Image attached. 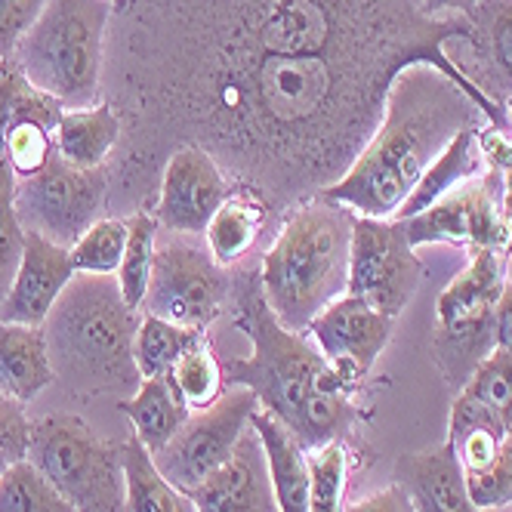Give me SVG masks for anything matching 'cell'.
I'll return each instance as SVG.
<instances>
[{
	"label": "cell",
	"instance_id": "cell-1",
	"mask_svg": "<svg viewBox=\"0 0 512 512\" xmlns=\"http://www.w3.org/2000/svg\"><path fill=\"white\" fill-rule=\"evenodd\" d=\"M479 118L506 130V115L482 90L454 81L432 62H411L392 78L368 142L318 195L355 216L395 219L438 155L460 130L479 127Z\"/></svg>",
	"mask_w": 512,
	"mask_h": 512
},
{
	"label": "cell",
	"instance_id": "cell-2",
	"mask_svg": "<svg viewBox=\"0 0 512 512\" xmlns=\"http://www.w3.org/2000/svg\"><path fill=\"white\" fill-rule=\"evenodd\" d=\"M232 306L250 355L223 364L226 380L250 389L260 408L278 417L306 451L340 442L355 423V386L327 364L309 334L290 331L275 318L263 297L260 266L232 269Z\"/></svg>",
	"mask_w": 512,
	"mask_h": 512
},
{
	"label": "cell",
	"instance_id": "cell-3",
	"mask_svg": "<svg viewBox=\"0 0 512 512\" xmlns=\"http://www.w3.org/2000/svg\"><path fill=\"white\" fill-rule=\"evenodd\" d=\"M139 321L115 275H75L44 321L53 371L78 392H136Z\"/></svg>",
	"mask_w": 512,
	"mask_h": 512
},
{
	"label": "cell",
	"instance_id": "cell-4",
	"mask_svg": "<svg viewBox=\"0 0 512 512\" xmlns=\"http://www.w3.org/2000/svg\"><path fill=\"white\" fill-rule=\"evenodd\" d=\"M355 213L315 195L284 219L260 260L263 297L290 331L306 334L312 318L346 294Z\"/></svg>",
	"mask_w": 512,
	"mask_h": 512
},
{
	"label": "cell",
	"instance_id": "cell-5",
	"mask_svg": "<svg viewBox=\"0 0 512 512\" xmlns=\"http://www.w3.org/2000/svg\"><path fill=\"white\" fill-rule=\"evenodd\" d=\"M112 10H118L112 0H50L10 62L34 90L65 108L96 105Z\"/></svg>",
	"mask_w": 512,
	"mask_h": 512
},
{
	"label": "cell",
	"instance_id": "cell-6",
	"mask_svg": "<svg viewBox=\"0 0 512 512\" xmlns=\"http://www.w3.org/2000/svg\"><path fill=\"white\" fill-rule=\"evenodd\" d=\"M28 460L78 512H118L127 500L121 448L78 417H47L31 426Z\"/></svg>",
	"mask_w": 512,
	"mask_h": 512
},
{
	"label": "cell",
	"instance_id": "cell-7",
	"mask_svg": "<svg viewBox=\"0 0 512 512\" xmlns=\"http://www.w3.org/2000/svg\"><path fill=\"white\" fill-rule=\"evenodd\" d=\"M506 287V256L475 247L435 306V355L448 383L463 386L494 352V312Z\"/></svg>",
	"mask_w": 512,
	"mask_h": 512
},
{
	"label": "cell",
	"instance_id": "cell-8",
	"mask_svg": "<svg viewBox=\"0 0 512 512\" xmlns=\"http://www.w3.org/2000/svg\"><path fill=\"white\" fill-rule=\"evenodd\" d=\"M232 303V269L219 266L210 250L186 235L158 241L145 315L173 321L192 331L207 327Z\"/></svg>",
	"mask_w": 512,
	"mask_h": 512
},
{
	"label": "cell",
	"instance_id": "cell-9",
	"mask_svg": "<svg viewBox=\"0 0 512 512\" xmlns=\"http://www.w3.org/2000/svg\"><path fill=\"white\" fill-rule=\"evenodd\" d=\"M105 195V167L84 170L53 155L41 173L16 182V213L25 232H38L47 241L71 250L75 241L102 219Z\"/></svg>",
	"mask_w": 512,
	"mask_h": 512
},
{
	"label": "cell",
	"instance_id": "cell-10",
	"mask_svg": "<svg viewBox=\"0 0 512 512\" xmlns=\"http://www.w3.org/2000/svg\"><path fill=\"white\" fill-rule=\"evenodd\" d=\"M256 408H260V401L250 389L232 386L210 408L192 411L170 442L158 454H152L158 472L179 491L198 488L232 460L238 442L250 429Z\"/></svg>",
	"mask_w": 512,
	"mask_h": 512
},
{
	"label": "cell",
	"instance_id": "cell-11",
	"mask_svg": "<svg viewBox=\"0 0 512 512\" xmlns=\"http://www.w3.org/2000/svg\"><path fill=\"white\" fill-rule=\"evenodd\" d=\"M423 281V263L401 219L355 216L346 294L398 318Z\"/></svg>",
	"mask_w": 512,
	"mask_h": 512
},
{
	"label": "cell",
	"instance_id": "cell-12",
	"mask_svg": "<svg viewBox=\"0 0 512 512\" xmlns=\"http://www.w3.org/2000/svg\"><path fill=\"white\" fill-rule=\"evenodd\" d=\"M500 170H488L482 179H469L429 210L401 219L414 247L423 244H472L503 250L509 238L506 201L497 198Z\"/></svg>",
	"mask_w": 512,
	"mask_h": 512
},
{
	"label": "cell",
	"instance_id": "cell-13",
	"mask_svg": "<svg viewBox=\"0 0 512 512\" xmlns=\"http://www.w3.org/2000/svg\"><path fill=\"white\" fill-rule=\"evenodd\" d=\"M392 327L395 318L383 315L361 297L343 294L312 318L306 334L327 358V364L349 386H355L383 355L386 343L392 340Z\"/></svg>",
	"mask_w": 512,
	"mask_h": 512
},
{
	"label": "cell",
	"instance_id": "cell-14",
	"mask_svg": "<svg viewBox=\"0 0 512 512\" xmlns=\"http://www.w3.org/2000/svg\"><path fill=\"white\" fill-rule=\"evenodd\" d=\"M232 195L219 164L195 145H186L170 155L161 198H158V226L170 235L201 238L213 213Z\"/></svg>",
	"mask_w": 512,
	"mask_h": 512
},
{
	"label": "cell",
	"instance_id": "cell-15",
	"mask_svg": "<svg viewBox=\"0 0 512 512\" xmlns=\"http://www.w3.org/2000/svg\"><path fill=\"white\" fill-rule=\"evenodd\" d=\"M71 278H75V266L68 250L38 232H25L19 269L7 297L0 300V321L44 327Z\"/></svg>",
	"mask_w": 512,
	"mask_h": 512
},
{
	"label": "cell",
	"instance_id": "cell-16",
	"mask_svg": "<svg viewBox=\"0 0 512 512\" xmlns=\"http://www.w3.org/2000/svg\"><path fill=\"white\" fill-rule=\"evenodd\" d=\"M186 494L198 512H281L269 482L266 454L253 426L244 432L232 460Z\"/></svg>",
	"mask_w": 512,
	"mask_h": 512
},
{
	"label": "cell",
	"instance_id": "cell-17",
	"mask_svg": "<svg viewBox=\"0 0 512 512\" xmlns=\"http://www.w3.org/2000/svg\"><path fill=\"white\" fill-rule=\"evenodd\" d=\"M454 448L466 491L475 509H503L512 506V435L485 426H469L448 435Z\"/></svg>",
	"mask_w": 512,
	"mask_h": 512
},
{
	"label": "cell",
	"instance_id": "cell-18",
	"mask_svg": "<svg viewBox=\"0 0 512 512\" xmlns=\"http://www.w3.org/2000/svg\"><path fill=\"white\" fill-rule=\"evenodd\" d=\"M395 482L408 491L414 512H479L466 491L460 460L448 442L442 448L398 457Z\"/></svg>",
	"mask_w": 512,
	"mask_h": 512
},
{
	"label": "cell",
	"instance_id": "cell-19",
	"mask_svg": "<svg viewBox=\"0 0 512 512\" xmlns=\"http://www.w3.org/2000/svg\"><path fill=\"white\" fill-rule=\"evenodd\" d=\"M469 426L512 435V352L494 349L460 386L451 408V432Z\"/></svg>",
	"mask_w": 512,
	"mask_h": 512
},
{
	"label": "cell",
	"instance_id": "cell-20",
	"mask_svg": "<svg viewBox=\"0 0 512 512\" xmlns=\"http://www.w3.org/2000/svg\"><path fill=\"white\" fill-rule=\"evenodd\" d=\"M56 380L44 327L0 321V395L28 405Z\"/></svg>",
	"mask_w": 512,
	"mask_h": 512
},
{
	"label": "cell",
	"instance_id": "cell-21",
	"mask_svg": "<svg viewBox=\"0 0 512 512\" xmlns=\"http://www.w3.org/2000/svg\"><path fill=\"white\" fill-rule=\"evenodd\" d=\"M250 426L263 445L278 509L281 512H309V451L290 435V429L278 417H272L263 408H256Z\"/></svg>",
	"mask_w": 512,
	"mask_h": 512
},
{
	"label": "cell",
	"instance_id": "cell-22",
	"mask_svg": "<svg viewBox=\"0 0 512 512\" xmlns=\"http://www.w3.org/2000/svg\"><path fill=\"white\" fill-rule=\"evenodd\" d=\"M485 161V149H482V130L479 127H466L457 133V139L448 145V149L438 155V161L426 170V176L417 182V189L411 192V198L401 204L395 219H411L423 210H429L432 204H438L445 195H451L454 189H460L463 182L479 176V167Z\"/></svg>",
	"mask_w": 512,
	"mask_h": 512
},
{
	"label": "cell",
	"instance_id": "cell-23",
	"mask_svg": "<svg viewBox=\"0 0 512 512\" xmlns=\"http://www.w3.org/2000/svg\"><path fill=\"white\" fill-rule=\"evenodd\" d=\"M121 136V121L108 105L65 108L56 124V155L75 167L96 170L112 155Z\"/></svg>",
	"mask_w": 512,
	"mask_h": 512
},
{
	"label": "cell",
	"instance_id": "cell-24",
	"mask_svg": "<svg viewBox=\"0 0 512 512\" xmlns=\"http://www.w3.org/2000/svg\"><path fill=\"white\" fill-rule=\"evenodd\" d=\"M266 226V204L253 192H232L223 207H219L204 232L210 256L226 269L241 266L244 256H250L260 229Z\"/></svg>",
	"mask_w": 512,
	"mask_h": 512
},
{
	"label": "cell",
	"instance_id": "cell-25",
	"mask_svg": "<svg viewBox=\"0 0 512 512\" xmlns=\"http://www.w3.org/2000/svg\"><path fill=\"white\" fill-rule=\"evenodd\" d=\"M124 411L133 423L136 438L149 454H158L192 414L167 377L142 380L133 398L124 401Z\"/></svg>",
	"mask_w": 512,
	"mask_h": 512
},
{
	"label": "cell",
	"instance_id": "cell-26",
	"mask_svg": "<svg viewBox=\"0 0 512 512\" xmlns=\"http://www.w3.org/2000/svg\"><path fill=\"white\" fill-rule=\"evenodd\" d=\"M124 457V491H127V512H198L192 497L170 485L158 472L152 454L142 448L133 435L121 448Z\"/></svg>",
	"mask_w": 512,
	"mask_h": 512
},
{
	"label": "cell",
	"instance_id": "cell-27",
	"mask_svg": "<svg viewBox=\"0 0 512 512\" xmlns=\"http://www.w3.org/2000/svg\"><path fill=\"white\" fill-rule=\"evenodd\" d=\"M167 380L173 383L179 398L189 405V411H204L223 395V383H226L223 361L216 358V349H213L207 331L182 352V358L173 364Z\"/></svg>",
	"mask_w": 512,
	"mask_h": 512
},
{
	"label": "cell",
	"instance_id": "cell-28",
	"mask_svg": "<svg viewBox=\"0 0 512 512\" xmlns=\"http://www.w3.org/2000/svg\"><path fill=\"white\" fill-rule=\"evenodd\" d=\"M204 331H192V327H179L173 321L155 318V315H142L136 343H133V358L142 380L152 377H167L173 371V364L182 358Z\"/></svg>",
	"mask_w": 512,
	"mask_h": 512
},
{
	"label": "cell",
	"instance_id": "cell-29",
	"mask_svg": "<svg viewBox=\"0 0 512 512\" xmlns=\"http://www.w3.org/2000/svg\"><path fill=\"white\" fill-rule=\"evenodd\" d=\"M130 238L127 250L118 269V287L127 306L142 309L145 294H149V281H152V266H155V247H158V219L149 213H136L127 219Z\"/></svg>",
	"mask_w": 512,
	"mask_h": 512
},
{
	"label": "cell",
	"instance_id": "cell-30",
	"mask_svg": "<svg viewBox=\"0 0 512 512\" xmlns=\"http://www.w3.org/2000/svg\"><path fill=\"white\" fill-rule=\"evenodd\" d=\"M0 512H78L28 457L0 479Z\"/></svg>",
	"mask_w": 512,
	"mask_h": 512
},
{
	"label": "cell",
	"instance_id": "cell-31",
	"mask_svg": "<svg viewBox=\"0 0 512 512\" xmlns=\"http://www.w3.org/2000/svg\"><path fill=\"white\" fill-rule=\"evenodd\" d=\"M127 238H130V226L124 219H99L68 250L75 275H118Z\"/></svg>",
	"mask_w": 512,
	"mask_h": 512
},
{
	"label": "cell",
	"instance_id": "cell-32",
	"mask_svg": "<svg viewBox=\"0 0 512 512\" xmlns=\"http://www.w3.org/2000/svg\"><path fill=\"white\" fill-rule=\"evenodd\" d=\"M469 16V28L479 31V47L494 75L512 90V0H482Z\"/></svg>",
	"mask_w": 512,
	"mask_h": 512
},
{
	"label": "cell",
	"instance_id": "cell-33",
	"mask_svg": "<svg viewBox=\"0 0 512 512\" xmlns=\"http://www.w3.org/2000/svg\"><path fill=\"white\" fill-rule=\"evenodd\" d=\"M53 133H56V127H50L47 121H38V118H19L7 127L4 145H0V158H7L16 179L41 173L53 161V155H56Z\"/></svg>",
	"mask_w": 512,
	"mask_h": 512
},
{
	"label": "cell",
	"instance_id": "cell-34",
	"mask_svg": "<svg viewBox=\"0 0 512 512\" xmlns=\"http://www.w3.org/2000/svg\"><path fill=\"white\" fill-rule=\"evenodd\" d=\"M349 454L343 442L309 451V512H346Z\"/></svg>",
	"mask_w": 512,
	"mask_h": 512
},
{
	"label": "cell",
	"instance_id": "cell-35",
	"mask_svg": "<svg viewBox=\"0 0 512 512\" xmlns=\"http://www.w3.org/2000/svg\"><path fill=\"white\" fill-rule=\"evenodd\" d=\"M16 182L13 167L0 158V297H7L25 247V229L16 213Z\"/></svg>",
	"mask_w": 512,
	"mask_h": 512
},
{
	"label": "cell",
	"instance_id": "cell-36",
	"mask_svg": "<svg viewBox=\"0 0 512 512\" xmlns=\"http://www.w3.org/2000/svg\"><path fill=\"white\" fill-rule=\"evenodd\" d=\"M50 0H0V62H10L19 41L38 22Z\"/></svg>",
	"mask_w": 512,
	"mask_h": 512
},
{
	"label": "cell",
	"instance_id": "cell-37",
	"mask_svg": "<svg viewBox=\"0 0 512 512\" xmlns=\"http://www.w3.org/2000/svg\"><path fill=\"white\" fill-rule=\"evenodd\" d=\"M28 435H31V426L25 423L22 408L0 395V445H7L19 460H25L28 457Z\"/></svg>",
	"mask_w": 512,
	"mask_h": 512
},
{
	"label": "cell",
	"instance_id": "cell-38",
	"mask_svg": "<svg viewBox=\"0 0 512 512\" xmlns=\"http://www.w3.org/2000/svg\"><path fill=\"white\" fill-rule=\"evenodd\" d=\"M346 512H414V503L408 497V491L401 488L398 482L361 497L355 503H346Z\"/></svg>",
	"mask_w": 512,
	"mask_h": 512
},
{
	"label": "cell",
	"instance_id": "cell-39",
	"mask_svg": "<svg viewBox=\"0 0 512 512\" xmlns=\"http://www.w3.org/2000/svg\"><path fill=\"white\" fill-rule=\"evenodd\" d=\"M494 349L512 352V281H506L494 312Z\"/></svg>",
	"mask_w": 512,
	"mask_h": 512
},
{
	"label": "cell",
	"instance_id": "cell-40",
	"mask_svg": "<svg viewBox=\"0 0 512 512\" xmlns=\"http://www.w3.org/2000/svg\"><path fill=\"white\" fill-rule=\"evenodd\" d=\"M482 0H423V10L432 16H469Z\"/></svg>",
	"mask_w": 512,
	"mask_h": 512
},
{
	"label": "cell",
	"instance_id": "cell-41",
	"mask_svg": "<svg viewBox=\"0 0 512 512\" xmlns=\"http://www.w3.org/2000/svg\"><path fill=\"white\" fill-rule=\"evenodd\" d=\"M16 460H19V457H16L7 445H0V479H4V475L10 472V466H13Z\"/></svg>",
	"mask_w": 512,
	"mask_h": 512
},
{
	"label": "cell",
	"instance_id": "cell-42",
	"mask_svg": "<svg viewBox=\"0 0 512 512\" xmlns=\"http://www.w3.org/2000/svg\"><path fill=\"white\" fill-rule=\"evenodd\" d=\"M506 115H509V121H512V90L506 93Z\"/></svg>",
	"mask_w": 512,
	"mask_h": 512
},
{
	"label": "cell",
	"instance_id": "cell-43",
	"mask_svg": "<svg viewBox=\"0 0 512 512\" xmlns=\"http://www.w3.org/2000/svg\"><path fill=\"white\" fill-rule=\"evenodd\" d=\"M112 4H115V7H121V4H124V0H112Z\"/></svg>",
	"mask_w": 512,
	"mask_h": 512
},
{
	"label": "cell",
	"instance_id": "cell-44",
	"mask_svg": "<svg viewBox=\"0 0 512 512\" xmlns=\"http://www.w3.org/2000/svg\"><path fill=\"white\" fill-rule=\"evenodd\" d=\"M0 300H4V297H0Z\"/></svg>",
	"mask_w": 512,
	"mask_h": 512
}]
</instances>
